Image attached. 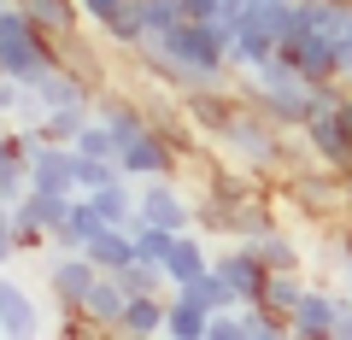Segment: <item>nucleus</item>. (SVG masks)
<instances>
[{"label": "nucleus", "mask_w": 352, "mask_h": 340, "mask_svg": "<svg viewBox=\"0 0 352 340\" xmlns=\"http://www.w3.org/2000/svg\"><path fill=\"white\" fill-rule=\"evenodd\" d=\"M235 89H241V100H252L258 112H270L282 129H300L305 117L317 112V82L288 59V53H276V59H264V65L235 71Z\"/></svg>", "instance_id": "nucleus-1"}, {"label": "nucleus", "mask_w": 352, "mask_h": 340, "mask_svg": "<svg viewBox=\"0 0 352 340\" xmlns=\"http://www.w3.org/2000/svg\"><path fill=\"white\" fill-rule=\"evenodd\" d=\"M276 200L288 205V212H300L305 229L329 223V217L352 212L346 205V170H335V164H305V170H294V177L276 182Z\"/></svg>", "instance_id": "nucleus-2"}, {"label": "nucleus", "mask_w": 352, "mask_h": 340, "mask_svg": "<svg viewBox=\"0 0 352 340\" xmlns=\"http://www.w3.org/2000/svg\"><path fill=\"white\" fill-rule=\"evenodd\" d=\"M53 59H59V41H53L18 0H6V6H0V71L18 76V82H30V76H41Z\"/></svg>", "instance_id": "nucleus-3"}, {"label": "nucleus", "mask_w": 352, "mask_h": 340, "mask_svg": "<svg viewBox=\"0 0 352 340\" xmlns=\"http://www.w3.org/2000/svg\"><path fill=\"white\" fill-rule=\"evenodd\" d=\"M135 217L159 229H194V188L182 182V170L135 182Z\"/></svg>", "instance_id": "nucleus-4"}, {"label": "nucleus", "mask_w": 352, "mask_h": 340, "mask_svg": "<svg viewBox=\"0 0 352 340\" xmlns=\"http://www.w3.org/2000/svg\"><path fill=\"white\" fill-rule=\"evenodd\" d=\"M94 282H100V264H94L88 252L53 247V258H47V299L59 305V311H82V299H88Z\"/></svg>", "instance_id": "nucleus-5"}, {"label": "nucleus", "mask_w": 352, "mask_h": 340, "mask_svg": "<svg viewBox=\"0 0 352 340\" xmlns=\"http://www.w3.org/2000/svg\"><path fill=\"white\" fill-rule=\"evenodd\" d=\"M340 299H346V288H340L335 276L311 282V288H305V299L294 305V317H288V335H300V340H335Z\"/></svg>", "instance_id": "nucleus-6"}, {"label": "nucleus", "mask_w": 352, "mask_h": 340, "mask_svg": "<svg viewBox=\"0 0 352 340\" xmlns=\"http://www.w3.org/2000/svg\"><path fill=\"white\" fill-rule=\"evenodd\" d=\"M118 164H124L129 182H147V177H164V170H182V152H176V141L164 135L159 124H147L135 141H124Z\"/></svg>", "instance_id": "nucleus-7"}, {"label": "nucleus", "mask_w": 352, "mask_h": 340, "mask_svg": "<svg viewBox=\"0 0 352 340\" xmlns=\"http://www.w3.org/2000/svg\"><path fill=\"white\" fill-rule=\"evenodd\" d=\"M30 188L41 194H76V147L47 141L30 129Z\"/></svg>", "instance_id": "nucleus-8"}, {"label": "nucleus", "mask_w": 352, "mask_h": 340, "mask_svg": "<svg viewBox=\"0 0 352 340\" xmlns=\"http://www.w3.org/2000/svg\"><path fill=\"white\" fill-rule=\"evenodd\" d=\"M282 53H288L294 65H300L311 82H335L340 71H346V53H340L335 36H323V30H300V36L282 41Z\"/></svg>", "instance_id": "nucleus-9"}, {"label": "nucleus", "mask_w": 352, "mask_h": 340, "mask_svg": "<svg viewBox=\"0 0 352 340\" xmlns=\"http://www.w3.org/2000/svg\"><path fill=\"white\" fill-rule=\"evenodd\" d=\"M41 323H47V311H41L36 288H24L12 270H0V335L30 340V335H41Z\"/></svg>", "instance_id": "nucleus-10"}, {"label": "nucleus", "mask_w": 352, "mask_h": 340, "mask_svg": "<svg viewBox=\"0 0 352 340\" xmlns=\"http://www.w3.org/2000/svg\"><path fill=\"white\" fill-rule=\"evenodd\" d=\"M300 135H305V147L317 152V164L352 170V135H346V124H340V112H311L300 124Z\"/></svg>", "instance_id": "nucleus-11"}, {"label": "nucleus", "mask_w": 352, "mask_h": 340, "mask_svg": "<svg viewBox=\"0 0 352 340\" xmlns=\"http://www.w3.org/2000/svg\"><path fill=\"white\" fill-rule=\"evenodd\" d=\"M212 235L206 229H182V235L170 240V252H164V282L170 288H182V282H194V276H206L212 270Z\"/></svg>", "instance_id": "nucleus-12"}, {"label": "nucleus", "mask_w": 352, "mask_h": 340, "mask_svg": "<svg viewBox=\"0 0 352 340\" xmlns=\"http://www.w3.org/2000/svg\"><path fill=\"white\" fill-rule=\"evenodd\" d=\"M124 305H129V282L118 276V270H100V282H94L88 299H82V323L100 328V335H112V328L124 323Z\"/></svg>", "instance_id": "nucleus-13"}, {"label": "nucleus", "mask_w": 352, "mask_h": 340, "mask_svg": "<svg viewBox=\"0 0 352 340\" xmlns=\"http://www.w3.org/2000/svg\"><path fill=\"white\" fill-rule=\"evenodd\" d=\"M247 247L264 258V270H305V264H311V247H305L294 229H282V223H276V229H264V235L247 240Z\"/></svg>", "instance_id": "nucleus-14"}, {"label": "nucleus", "mask_w": 352, "mask_h": 340, "mask_svg": "<svg viewBox=\"0 0 352 340\" xmlns=\"http://www.w3.org/2000/svg\"><path fill=\"white\" fill-rule=\"evenodd\" d=\"M18 6H24V12L36 18V24L47 30L53 41H65V36H76V30L88 24V18H82V0H18Z\"/></svg>", "instance_id": "nucleus-15"}, {"label": "nucleus", "mask_w": 352, "mask_h": 340, "mask_svg": "<svg viewBox=\"0 0 352 340\" xmlns=\"http://www.w3.org/2000/svg\"><path fill=\"white\" fill-rule=\"evenodd\" d=\"M82 252H88L100 270H129V264H135V235H129V229H118V223H100V229H94V240H88Z\"/></svg>", "instance_id": "nucleus-16"}, {"label": "nucleus", "mask_w": 352, "mask_h": 340, "mask_svg": "<svg viewBox=\"0 0 352 340\" xmlns=\"http://www.w3.org/2000/svg\"><path fill=\"white\" fill-rule=\"evenodd\" d=\"M82 200L94 205V217H100V223H118V229L135 223V182H129V177H118V182H106V188L82 194Z\"/></svg>", "instance_id": "nucleus-17"}, {"label": "nucleus", "mask_w": 352, "mask_h": 340, "mask_svg": "<svg viewBox=\"0 0 352 340\" xmlns=\"http://www.w3.org/2000/svg\"><path fill=\"white\" fill-rule=\"evenodd\" d=\"M164 311H170V288L164 293H129L118 335H164Z\"/></svg>", "instance_id": "nucleus-18"}, {"label": "nucleus", "mask_w": 352, "mask_h": 340, "mask_svg": "<svg viewBox=\"0 0 352 340\" xmlns=\"http://www.w3.org/2000/svg\"><path fill=\"white\" fill-rule=\"evenodd\" d=\"M305 288H311V276H305V270H270V276H264V293H258V299L270 305L276 317H294V305L305 299Z\"/></svg>", "instance_id": "nucleus-19"}, {"label": "nucleus", "mask_w": 352, "mask_h": 340, "mask_svg": "<svg viewBox=\"0 0 352 340\" xmlns=\"http://www.w3.org/2000/svg\"><path fill=\"white\" fill-rule=\"evenodd\" d=\"M206 328H212V311H200L194 299L170 293V311H164V335H170V340H206Z\"/></svg>", "instance_id": "nucleus-20"}, {"label": "nucleus", "mask_w": 352, "mask_h": 340, "mask_svg": "<svg viewBox=\"0 0 352 340\" xmlns=\"http://www.w3.org/2000/svg\"><path fill=\"white\" fill-rule=\"evenodd\" d=\"M94 117V106H53V112H41V124H36V135H47V141H65L71 147L76 141V129Z\"/></svg>", "instance_id": "nucleus-21"}, {"label": "nucleus", "mask_w": 352, "mask_h": 340, "mask_svg": "<svg viewBox=\"0 0 352 340\" xmlns=\"http://www.w3.org/2000/svg\"><path fill=\"white\" fill-rule=\"evenodd\" d=\"M94 229H100V217H94V205H88L82 194H76V205H71V223H65L59 235H53V247H71V252H82L88 240H94Z\"/></svg>", "instance_id": "nucleus-22"}, {"label": "nucleus", "mask_w": 352, "mask_h": 340, "mask_svg": "<svg viewBox=\"0 0 352 340\" xmlns=\"http://www.w3.org/2000/svg\"><path fill=\"white\" fill-rule=\"evenodd\" d=\"M129 235H135V258H147V264H159L164 270V252H170V240L182 235V229H159V223H129Z\"/></svg>", "instance_id": "nucleus-23"}, {"label": "nucleus", "mask_w": 352, "mask_h": 340, "mask_svg": "<svg viewBox=\"0 0 352 340\" xmlns=\"http://www.w3.org/2000/svg\"><path fill=\"white\" fill-rule=\"evenodd\" d=\"M118 177H124V164H118V159L76 152V194H94V188H106V182H118Z\"/></svg>", "instance_id": "nucleus-24"}, {"label": "nucleus", "mask_w": 352, "mask_h": 340, "mask_svg": "<svg viewBox=\"0 0 352 340\" xmlns=\"http://www.w3.org/2000/svg\"><path fill=\"white\" fill-rule=\"evenodd\" d=\"M71 147H76V152H94V159H118V135L100 124V117H88V124L76 129V141H71Z\"/></svg>", "instance_id": "nucleus-25"}, {"label": "nucleus", "mask_w": 352, "mask_h": 340, "mask_svg": "<svg viewBox=\"0 0 352 340\" xmlns=\"http://www.w3.org/2000/svg\"><path fill=\"white\" fill-rule=\"evenodd\" d=\"M18 223H12V205H0V270H12V258H18Z\"/></svg>", "instance_id": "nucleus-26"}, {"label": "nucleus", "mask_w": 352, "mask_h": 340, "mask_svg": "<svg viewBox=\"0 0 352 340\" xmlns=\"http://www.w3.org/2000/svg\"><path fill=\"white\" fill-rule=\"evenodd\" d=\"M206 340H247V328H241V311H235V305H229V311H212Z\"/></svg>", "instance_id": "nucleus-27"}, {"label": "nucleus", "mask_w": 352, "mask_h": 340, "mask_svg": "<svg viewBox=\"0 0 352 340\" xmlns=\"http://www.w3.org/2000/svg\"><path fill=\"white\" fill-rule=\"evenodd\" d=\"M124 6H129V0H82V18H88V30H106Z\"/></svg>", "instance_id": "nucleus-28"}, {"label": "nucleus", "mask_w": 352, "mask_h": 340, "mask_svg": "<svg viewBox=\"0 0 352 340\" xmlns=\"http://www.w3.org/2000/svg\"><path fill=\"white\" fill-rule=\"evenodd\" d=\"M18 100H24V82L0 71V117H12V112H18Z\"/></svg>", "instance_id": "nucleus-29"}, {"label": "nucleus", "mask_w": 352, "mask_h": 340, "mask_svg": "<svg viewBox=\"0 0 352 340\" xmlns=\"http://www.w3.org/2000/svg\"><path fill=\"white\" fill-rule=\"evenodd\" d=\"M335 282H340V288L352 293V240L340 247V258H335Z\"/></svg>", "instance_id": "nucleus-30"}, {"label": "nucleus", "mask_w": 352, "mask_h": 340, "mask_svg": "<svg viewBox=\"0 0 352 340\" xmlns=\"http://www.w3.org/2000/svg\"><path fill=\"white\" fill-rule=\"evenodd\" d=\"M335 112H340V124H346V135H352V89H346V100H340Z\"/></svg>", "instance_id": "nucleus-31"}]
</instances>
